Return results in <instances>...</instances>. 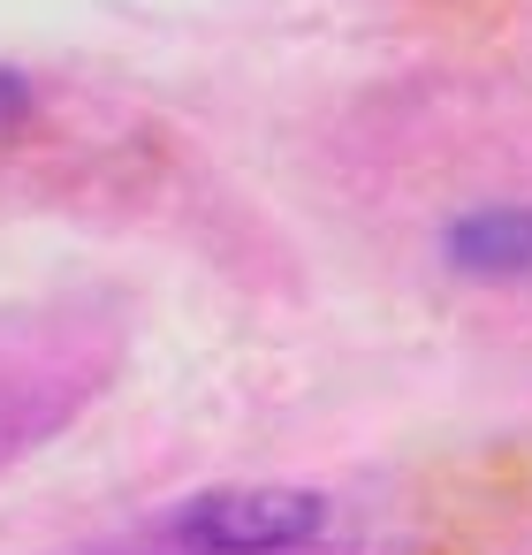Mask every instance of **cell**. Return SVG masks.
<instances>
[{"mask_svg": "<svg viewBox=\"0 0 532 555\" xmlns=\"http://www.w3.org/2000/svg\"><path fill=\"white\" fill-rule=\"evenodd\" d=\"M176 555H312L335 540V502L312 487H213L160 517Z\"/></svg>", "mask_w": 532, "mask_h": 555, "instance_id": "1", "label": "cell"}, {"mask_svg": "<svg viewBox=\"0 0 532 555\" xmlns=\"http://www.w3.org/2000/svg\"><path fill=\"white\" fill-rule=\"evenodd\" d=\"M441 259L464 282H532V206H479L441 229Z\"/></svg>", "mask_w": 532, "mask_h": 555, "instance_id": "2", "label": "cell"}]
</instances>
